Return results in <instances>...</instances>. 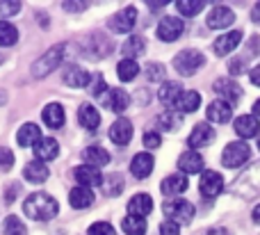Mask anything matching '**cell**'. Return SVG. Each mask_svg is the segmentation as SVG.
<instances>
[{"label": "cell", "instance_id": "cell-1", "mask_svg": "<svg viewBox=\"0 0 260 235\" xmlns=\"http://www.w3.org/2000/svg\"><path fill=\"white\" fill-rule=\"evenodd\" d=\"M57 210H59L57 201L50 194H46V192H35L23 204V213L30 219H35V222H48V219H53L57 215Z\"/></svg>", "mask_w": 260, "mask_h": 235}, {"label": "cell", "instance_id": "cell-2", "mask_svg": "<svg viewBox=\"0 0 260 235\" xmlns=\"http://www.w3.org/2000/svg\"><path fill=\"white\" fill-rule=\"evenodd\" d=\"M67 48H69V44H64V41L62 44H55L53 48H48L35 64H32V76L35 78H46L48 73H53L55 69L62 64Z\"/></svg>", "mask_w": 260, "mask_h": 235}, {"label": "cell", "instance_id": "cell-3", "mask_svg": "<svg viewBox=\"0 0 260 235\" xmlns=\"http://www.w3.org/2000/svg\"><path fill=\"white\" fill-rule=\"evenodd\" d=\"M203 62H206L203 53H199V50H194V48H187V50H180V53L176 55L174 69L180 73V76H194V73L203 66Z\"/></svg>", "mask_w": 260, "mask_h": 235}, {"label": "cell", "instance_id": "cell-4", "mask_svg": "<svg viewBox=\"0 0 260 235\" xmlns=\"http://www.w3.org/2000/svg\"><path fill=\"white\" fill-rule=\"evenodd\" d=\"M162 210H165V215L169 217V222H176V224H185L194 217V206L185 199L167 201Z\"/></svg>", "mask_w": 260, "mask_h": 235}, {"label": "cell", "instance_id": "cell-5", "mask_svg": "<svg viewBox=\"0 0 260 235\" xmlns=\"http://www.w3.org/2000/svg\"><path fill=\"white\" fill-rule=\"evenodd\" d=\"M247 160H249L247 142H231V144L224 149V153H221V162H224V167H231V169H238L240 164H244Z\"/></svg>", "mask_w": 260, "mask_h": 235}, {"label": "cell", "instance_id": "cell-6", "mask_svg": "<svg viewBox=\"0 0 260 235\" xmlns=\"http://www.w3.org/2000/svg\"><path fill=\"white\" fill-rule=\"evenodd\" d=\"M135 23H137V9L126 7V9L114 14V16L108 21V25H110V30L117 32V35H126V32H130L135 27Z\"/></svg>", "mask_w": 260, "mask_h": 235}, {"label": "cell", "instance_id": "cell-7", "mask_svg": "<svg viewBox=\"0 0 260 235\" xmlns=\"http://www.w3.org/2000/svg\"><path fill=\"white\" fill-rule=\"evenodd\" d=\"M183 30H185V23L176 16H165L157 23V37H160L162 41H169V44L178 39V37L183 35Z\"/></svg>", "mask_w": 260, "mask_h": 235}, {"label": "cell", "instance_id": "cell-8", "mask_svg": "<svg viewBox=\"0 0 260 235\" xmlns=\"http://www.w3.org/2000/svg\"><path fill=\"white\" fill-rule=\"evenodd\" d=\"M199 190H201V194L206 196V199H215V196L221 194V190H224V178L217 172H203Z\"/></svg>", "mask_w": 260, "mask_h": 235}, {"label": "cell", "instance_id": "cell-9", "mask_svg": "<svg viewBox=\"0 0 260 235\" xmlns=\"http://www.w3.org/2000/svg\"><path fill=\"white\" fill-rule=\"evenodd\" d=\"M110 50H112V44H110V39H105L103 35L94 32L91 37H87V41H85V55H89L91 59L105 57Z\"/></svg>", "mask_w": 260, "mask_h": 235}, {"label": "cell", "instance_id": "cell-10", "mask_svg": "<svg viewBox=\"0 0 260 235\" xmlns=\"http://www.w3.org/2000/svg\"><path fill=\"white\" fill-rule=\"evenodd\" d=\"M233 21H235L233 9L224 7V5L212 7L210 14H208V27H212V30H224V27H229Z\"/></svg>", "mask_w": 260, "mask_h": 235}, {"label": "cell", "instance_id": "cell-11", "mask_svg": "<svg viewBox=\"0 0 260 235\" xmlns=\"http://www.w3.org/2000/svg\"><path fill=\"white\" fill-rule=\"evenodd\" d=\"M215 91L221 96V100H226L229 105H235L240 100V96H242V87H240L235 80H231V78H221V80H217Z\"/></svg>", "mask_w": 260, "mask_h": 235}, {"label": "cell", "instance_id": "cell-12", "mask_svg": "<svg viewBox=\"0 0 260 235\" xmlns=\"http://www.w3.org/2000/svg\"><path fill=\"white\" fill-rule=\"evenodd\" d=\"M110 140L117 146H126L130 140H133V123L128 119H117V121L110 126Z\"/></svg>", "mask_w": 260, "mask_h": 235}, {"label": "cell", "instance_id": "cell-13", "mask_svg": "<svg viewBox=\"0 0 260 235\" xmlns=\"http://www.w3.org/2000/svg\"><path fill=\"white\" fill-rule=\"evenodd\" d=\"M23 176H25V181L35 183V185H41V183L48 181L50 169L46 167L41 160H32V162H27L25 167H23Z\"/></svg>", "mask_w": 260, "mask_h": 235}, {"label": "cell", "instance_id": "cell-14", "mask_svg": "<svg viewBox=\"0 0 260 235\" xmlns=\"http://www.w3.org/2000/svg\"><path fill=\"white\" fill-rule=\"evenodd\" d=\"M258 130H260V123H258V117H253V114H242V117L235 119V132H238L242 140L256 137Z\"/></svg>", "mask_w": 260, "mask_h": 235}, {"label": "cell", "instance_id": "cell-15", "mask_svg": "<svg viewBox=\"0 0 260 235\" xmlns=\"http://www.w3.org/2000/svg\"><path fill=\"white\" fill-rule=\"evenodd\" d=\"M153 164H155V160L151 153H137L130 162V174L135 178H148L153 172Z\"/></svg>", "mask_w": 260, "mask_h": 235}, {"label": "cell", "instance_id": "cell-16", "mask_svg": "<svg viewBox=\"0 0 260 235\" xmlns=\"http://www.w3.org/2000/svg\"><path fill=\"white\" fill-rule=\"evenodd\" d=\"M73 176H76V181L80 183L82 187H94V185H101V183H103L101 172L96 167H89V164H80V167H76Z\"/></svg>", "mask_w": 260, "mask_h": 235}, {"label": "cell", "instance_id": "cell-17", "mask_svg": "<svg viewBox=\"0 0 260 235\" xmlns=\"http://www.w3.org/2000/svg\"><path fill=\"white\" fill-rule=\"evenodd\" d=\"M206 114H208V121L212 123H229L231 117H233V110H231V105L226 100H212L208 105Z\"/></svg>", "mask_w": 260, "mask_h": 235}, {"label": "cell", "instance_id": "cell-18", "mask_svg": "<svg viewBox=\"0 0 260 235\" xmlns=\"http://www.w3.org/2000/svg\"><path fill=\"white\" fill-rule=\"evenodd\" d=\"M240 41H242V32H240V30L226 32V35H221L219 39L215 41V53L224 57V55L233 53V50L238 48V46H240Z\"/></svg>", "mask_w": 260, "mask_h": 235}, {"label": "cell", "instance_id": "cell-19", "mask_svg": "<svg viewBox=\"0 0 260 235\" xmlns=\"http://www.w3.org/2000/svg\"><path fill=\"white\" fill-rule=\"evenodd\" d=\"M212 140H215V130H212V126H208V123H199V126H194L187 144L192 146V149H201V146L210 144Z\"/></svg>", "mask_w": 260, "mask_h": 235}, {"label": "cell", "instance_id": "cell-20", "mask_svg": "<svg viewBox=\"0 0 260 235\" xmlns=\"http://www.w3.org/2000/svg\"><path fill=\"white\" fill-rule=\"evenodd\" d=\"M59 155V144L53 137H41V142L35 146V158L41 160V162H48V160H55Z\"/></svg>", "mask_w": 260, "mask_h": 235}, {"label": "cell", "instance_id": "cell-21", "mask_svg": "<svg viewBox=\"0 0 260 235\" xmlns=\"http://www.w3.org/2000/svg\"><path fill=\"white\" fill-rule=\"evenodd\" d=\"M16 142H18V146H23V149L37 146L41 142L39 126H37V123H23L21 130H18V135H16Z\"/></svg>", "mask_w": 260, "mask_h": 235}, {"label": "cell", "instance_id": "cell-22", "mask_svg": "<svg viewBox=\"0 0 260 235\" xmlns=\"http://www.w3.org/2000/svg\"><path fill=\"white\" fill-rule=\"evenodd\" d=\"M187 178H185V174H171V176H167L165 181H162L160 190L162 194L167 196H176V194H183L185 190H187Z\"/></svg>", "mask_w": 260, "mask_h": 235}, {"label": "cell", "instance_id": "cell-23", "mask_svg": "<svg viewBox=\"0 0 260 235\" xmlns=\"http://www.w3.org/2000/svg\"><path fill=\"white\" fill-rule=\"evenodd\" d=\"M151 210H153V199L148 194H135L133 199H130V204H128L130 217L144 219L146 215H151Z\"/></svg>", "mask_w": 260, "mask_h": 235}, {"label": "cell", "instance_id": "cell-24", "mask_svg": "<svg viewBox=\"0 0 260 235\" xmlns=\"http://www.w3.org/2000/svg\"><path fill=\"white\" fill-rule=\"evenodd\" d=\"M69 201H71V206L76 210H82V208H89V206L96 201V196H94V192H91V187L78 185L69 192Z\"/></svg>", "mask_w": 260, "mask_h": 235}, {"label": "cell", "instance_id": "cell-25", "mask_svg": "<svg viewBox=\"0 0 260 235\" xmlns=\"http://www.w3.org/2000/svg\"><path fill=\"white\" fill-rule=\"evenodd\" d=\"M62 80H64V85L80 89V87H89L91 76L85 71V69H80V66H69L67 71H64V78H62Z\"/></svg>", "mask_w": 260, "mask_h": 235}, {"label": "cell", "instance_id": "cell-26", "mask_svg": "<svg viewBox=\"0 0 260 235\" xmlns=\"http://www.w3.org/2000/svg\"><path fill=\"white\" fill-rule=\"evenodd\" d=\"M178 167L183 174H199L203 172V158L197 151H185L178 158Z\"/></svg>", "mask_w": 260, "mask_h": 235}, {"label": "cell", "instance_id": "cell-27", "mask_svg": "<svg viewBox=\"0 0 260 235\" xmlns=\"http://www.w3.org/2000/svg\"><path fill=\"white\" fill-rule=\"evenodd\" d=\"M44 117V123L48 128H62L64 126V108L59 103H48L41 112Z\"/></svg>", "mask_w": 260, "mask_h": 235}, {"label": "cell", "instance_id": "cell-28", "mask_svg": "<svg viewBox=\"0 0 260 235\" xmlns=\"http://www.w3.org/2000/svg\"><path fill=\"white\" fill-rule=\"evenodd\" d=\"M82 160H87L89 162V167H105V164H110V153L105 149H101V146H89V149L82 151Z\"/></svg>", "mask_w": 260, "mask_h": 235}, {"label": "cell", "instance_id": "cell-29", "mask_svg": "<svg viewBox=\"0 0 260 235\" xmlns=\"http://www.w3.org/2000/svg\"><path fill=\"white\" fill-rule=\"evenodd\" d=\"M180 94H183V87H180V82H165V85L160 87V91H157V98H160L165 105L174 108V105L178 103Z\"/></svg>", "mask_w": 260, "mask_h": 235}, {"label": "cell", "instance_id": "cell-30", "mask_svg": "<svg viewBox=\"0 0 260 235\" xmlns=\"http://www.w3.org/2000/svg\"><path fill=\"white\" fill-rule=\"evenodd\" d=\"M144 50H146V41H144L142 37H128V39L123 41V46H121L123 59L139 57V55H144Z\"/></svg>", "mask_w": 260, "mask_h": 235}, {"label": "cell", "instance_id": "cell-31", "mask_svg": "<svg viewBox=\"0 0 260 235\" xmlns=\"http://www.w3.org/2000/svg\"><path fill=\"white\" fill-rule=\"evenodd\" d=\"M78 121H80V126L87 128V130H96V128L101 126V114L96 112V108H91V105H82L80 112H78Z\"/></svg>", "mask_w": 260, "mask_h": 235}, {"label": "cell", "instance_id": "cell-32", "mask_svg": "<svg viewBox=\"0 0 260 235\" xmlns=\"http://www.w3.org/2000/svg\"><path fill=\"white\" fill-rule=\"evenodd\" d=\"M105 103H108V108L112 110V112L121 114V112H126V108L130 103V96H128V91H123V89H112L110 96L105 98Z\"/></svg>", "mask_w": 260, "mask_h": 235}, {"label": "cell", "instance_id": "cell-33", "mask_svg": "<svg viewBox=\"0 0 260 235\" xmlns=\"http://www.w3.org/2000/svg\"><path fill=\"white\" fill-rule=\"evenodd\" d=\"M199 105H201V96H199V91H183L178 98V103L174 105V110H178V112H197Z\"/></svg>", "mask_w": 260, "mask_h": 235}, {"label": "cell", "instance_id": "cell-34", "mask_svg": "<svg viewBox=\"0 0 260 235\" xmlns=\"http://www.w3.org/2000/svg\"><path fill=\"white\" fill-rule=\"evenodd\" d=\"M117 73L123 82H130L139 73V64L135 62V59H121V62L117 64Z\"/></svg>", "mask_w": 260, "mask_h": 235}, {"label": "cell", "instance_id": "cell-35", "mask_svg": "<svg viewBox=\"0 0 260 235\" xmlns=\"http://www.w3.org/2000/svg\"><path fill=\"white\" fill-rule=\"evenodd\" d=\"M18 41V30L9 21H0V46H14Z\"/></svg>", "mask_w": 260, "mask_h": 235}, {"label": "cell", "instance_id": "cell-36", "mask_svg": "<svg viewBox=\"0 0 260 235\" xmlns=\"http://www.w3.org/2000/svg\"><path fill=\"white\" fill-rule=\"evenodd\" d=\"M121 228H123V233L126 235H144L146 233V222L144 219H139V217H128L121 222Z\"/></svg>", "mask_w": 260, "mask_h": 235}, {"label": "cell", "instance_id": "cell-37", "mask_svg": "<svg viewBox=\"0 0 260 235\" xmlns=\"http://www.w3.org/2000/svg\"><path fill=\"white\" fill-rule=\"evenodd\" d=\"M123 185H126V181H123L121 174H110L108 178H105V194L108 196H117L123 192Z\"/></svg>", "mask_w": 260, "mask_h": 235}, {"label": "cell", "instance_id": "cell-38", "mask_svg": "<svg viewBox=\"0 0 260 235\" xmlns=\"http://www.w3.org/2000/svg\"><path fill=\"white\" fill-rule=\"evenodd\" d=\"M157 123H160V126L165 128V130L174 132V130H178V128H180L183 119H180V114H178V112H162L160 117H157Z\"/></svg>", "mask_w": 260, "mask_h": 235}, {"label": "cell", "instance_id": "cell-39", "mask_svg": "<svg viewBox=\"0 0 260 235\" xmlns=\"http://www.w3.org/2000/svg\"><path fill=\"white\" fill-rule=\"evenodd\" d=\"M176 7L183 16H197L206 7V3H201V0H180V3H176Z\"/></svg>", "mask_w": 260, "mask_h": 235}, {"label": "cell", "instance_id": "cell-40", "mask_svg": "<svg viewBox=\"0 0 260 235\" xmlns=\"http://www.w3.org/2000/svg\"><path fill=\"white\" fill-rule=\"evenodd\" d=\"M5 235H27V228L21 219L12 215V217L5 219Z\"/></svg>", "mask_w": 260, "mask_h": 235}, {"label": "cell", "instance_id": "cell-41", "mask_svg": "<svg viewBox=\"0 0 260 235\" xmlns=\"http://www.w3.org/2000/svg\"><path fill=\"white\" fill-rule=\"evenodd\" d=\"M105 91H108V82H105V78L101 76V73H94V76H91V82H89V94L94 96V98H101Z\"/></svg>", "mask_w": 260, "mask_h": 235}, {"label": "cell", "instance_id": "cell-42", "mask_svg": "<svg viewBox=\"0 0 260 235\" xmlns=\"http://www.w3.org/2000/svg\"><path fill=\"white\" fill-rule=\"evenodd\" d=\"M144 73H146V78L151 82H157V80H162V78H165V66H162V64H157V62L146 64V66H144Z\"/></svg>", "mask_w": 260, "mask_h": 235}, {"label": "cell", "instance_id": "cell-43", "mask_svg": "<svg viewBox=\"0 0 260 235\" xmlns=\"http://www.w3.org/2000/svg\"><path fill=\"white\" fill-rule=\"evenodd\" d=\"M12 167H14V153H12V149H5V146H0V169H3V172H9Z\"/></svg>", "mask_w": 260, "mask_h": 235}, {"label": "cell", "instance_id": "cell-44", "mask_svg": "<svg viewBox=\"0 0 260 235\" xmlns=\"http://www.w3.org/2000/svg\"><path fill=\"white\" fill-rule=\"evenodd\" d=\"M89 235H114V228L108 222H96L89 226Z\"/></svg>", "mask_w": 260, "mask_h": 235}, {"label": "cell", "instance_id": "cell-45", "mask_svg": "<svg viewBox=\"0 0 260 235\" xmlns=\"http://www.w3.org/2000/svg\"><path fill=\"white\" fill-rule=\"evenodd\" d=\"M21 12V3H0V18L14 16Z\"/></svg>", "mask_w": 260, "mask_h": 235}, {"label": "cell", "instance_id": "cell-46", "mask_svg": "<svg viewBox=\"0 0 260 235\" xmlns=\"http://www.w3.org/2000/svg\"><path fill=\"white\" fill-rule=\"evenodd\" d=\"M160 144H162V137L157 135L155 130L144 132V146H146V149H157Z\"/></svg>", "mask_w": 260, "mask_h": 235}, {"label": "cell", "instance_id": "cell-47", "mask_svg": "<svg viewBox=\"0 0 260 235\" xmlns=\"http://www.w3.org/2000/svg\"><path fill=\"white\" fill-rule=\"evenodd\" d=\"M160 235H180V226L176 222H162L160 224Z\"/></svg>", "mask_w": 260, "mask_h": 235}, {"label": "cell", "instance_id": "cell-48", "mask_svg": "<svg viewBox=\"0 0 260 235\" xmlns=\"http://www.w3.org/2000/svg\"><path fill=\"white\" fill-rule=\"evenodd\" d=\"M62 7L67 9V12H85V9L89 7V5H87V3H82V0H80V3H64Z\"/></svg>", "mask_w": 260, "mask_h": 235}, {"label": "cell", "instance_id": "cell-49", "mask_svg": "<svg viewBox=\"0 0 260 235\" xmlns=\"http://www.w3.org/2000/svg\"><path fill=\"white\" fill-rule=\"evenodd\" d=\"M21 194V185H18V183H9V190H7V196H5V201H12L14 196H18Z\"/></svg>", "mask_w": 260, "mask_h": 235}, {"label": "cell", "instance_id": "cell-50", "mask_svg": "<svg viewBox=\"0 0 260 235\" xmlns=\"http://www.w3.org/2000/svg\"><path fill=\"white\" fill-rule=\"evenodd\" d=\"M249 76H251V82H253V85L260 87V64H258L256 69H251V73H249Z\"/></svg>", "mask_w": 260, "mask_h": 235}, {"label": "cell", "instance_id": "cell-51", "mask_svg": "<svg viewBox=\"0 0 260 235\" xmlns=\"http://www.w3.org/2000/svg\"><path fill=\"white\" fill-rule=\"evenodd\" d=\"M251 18H253L256 23H260V3L253 5V9H251Z\"/></svg>", "mask_w": 260, "mask_h": 235}, {"label": "cell", "instance_id": "cell-52", "mask_svg": "<svg viewBox=\"0 0 260 235\" xmlns=\"http://www.w3.org/2000/svg\"><path fill=\"white\" fill-rule=\"evenodd\" d=\"M203 235H229V231L226 228H210V231H206Z\"/></svg>", "mask_w": 260, "mask_h": 235}, {"label": "cell", "instance_id": "cell-53", "mask_svg": "<svg viewBox=\"0 0 260 235\" xmlns=\"http://www.w3.org/2000/svg\"><path fill=\"white\" fill-rule=\"evenodd\" d=\"M253 219H256V222L260 224V204L256 206V208H253Z\"/></svg>", "mask_w": 260, "mask_h": 235}, {"label": "cell", "instance_id": "cell-54", "mask_svg": "<svg viewBox=\"0 0 260 235\" xmlns=\"http://www.w3.org/2000/svg\"><path fill=\"white\" fill-rule=\"evenodd\" d=\"M253 117H260V100L253 103Z\"/></svg>", "mask_w": 260, "mask_h": 235}, {"label": "cell", "instance_id": "cell-55", "mask_svg": "<svg viewBox=\"0 0 260 235\" xmlns=\"http://www.w3.org/2000/svg\"><path fill=\"white\" fill-rule=\"evenodd\" d=\"M0 103H5V96L3 94H0Z\"/></svg>", "mask_w": 260, "mask_h": 235}, {"label": "cell", "instance_id": "cell-56", "mask_svg": "<svg viewBox=\"0 0 260 235\" xmlns=\"http://www.w3.org/2000/svg\"><path fill=\"white\" fill-rule=\"evenodd\" d=\"M258 151H260V140H258Z\"/></svg>", "mask_w": 260, "mask_h": 235}, {"label": "cell", "instance_id": "cell-57", "mask_svg": "<svg viewBox=\"0 0 260 235\" xmlns=\"http://www.w3.org/2000/svg\"><path fill=\"white\" fill-rule=\"evenodd\" d=\"M0 62H3V55H0Z\"/></svg>", "mask_w": 260, "mask_h": 235}]
</instances>
